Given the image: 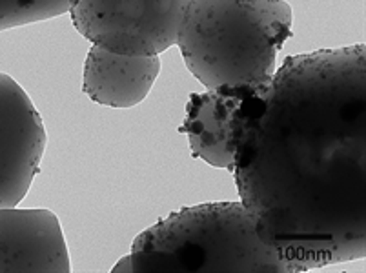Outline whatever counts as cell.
<instances>
[{
    "instance_id": "3",
    "label": "cell",
    "mask_w": 366,
    "mask_h": 273,
    "mask_svg": "<svg viewBox=\"0 0 366 273\" xmlns=\"http://www.w3.org/2000/svg\"><path fill=\"white\" fill-rule=\"evenodd\" d=\"M294 35L286 0H189L177 42L188 71L206 89L268 84Z\"/></svg>"
},
{
    "instance_id": "4",
    "label": "cell",
    "mask_w": 366,
    "mask_h": 273,
    "mask_svg": "<svg viewBox=\"0 0 366 273\" xmlns=\"http://www.w3.org/2000/svg\"><path fill=\"white\" fill-rule=\"evenodd\" d=\"M189 0H79L75 29L93 46L119 55H161L175 46Z\"/></svg>"
},
{
    "instance_id": "10",
    "label": "cell",
    "mask_w": 366,
    "mask_h": 273,
    "mask_svg": "<svg viewBox=\"0 0 366 273\" xmlns=\"http://www.w3.org/2000/svg\"><path fill=\"white\" fill-rule=\"evenodd\" d=\"M76 2H79V0H69V8H71V6H75Z\"/></svg>"
},
{
    "instance_id": "5",
    "label": "cell",
    "mask_w": 366,
    "mask_h": 273,
    "mask_svg": "<svg viewBox=\"0 0 366 273\" xmlns=\"http://www.w3.org/2000/svg\"><path fill=\"white\" fill-rule=\"evenodd\" d=\"M48 133L31 96L0 71V208L16 206L41 172Z\"/></svg>"
},
{
    "instance_id": "2",
    "label": "cell",
    "mask_w": 366,
    "mask_h": 273,
    "mask_svg": "<svg viewBox=\"0 0 366 273\" xmlns=\"http://www.w3.org/2000/svg\"><path fill=\"white\" fill-rule=\"evenodd\" d=\"M113 273H297L257 235L241 202L169 213L139 233Z\"/></svg>"
},
{
    "instance_id": "6",
    "label": "cell",
    "mask_w": 366,
    "mask_h": 273,
    "mask_svg": "<svg viewBox=\"0 0 366 273\" xmlns=\"http://www.w3.org/2000/svg\"><path fill=\"white\" fill-rule=\"evenodd\" d=\"M64 232L49 209L0 208V273H69Z\"/></svg>"
},
{
    "instance_id": "9",
    "label": "cell",
    "mask_w": 366,
    "mask_h": 273,
    "mask_svg": "<svg viewBox=\"0 0 366 273\" xmlns=\"http://www.w3.org/2000/svg\"><path fill=\"white\" fill-rule=\"evenodd\" d=\"M69 11V0H0V31L49 21Z\"/></svg>"
},
{
    "instance_id": "7",
    "label": "cell",
    "mask_w": 366,
    "mask_h": 273,
    "mask_svg": "<svg viewBox=\"0 0 366 273\" xmlns=\"http://www.w3.org/2000/svg\"><path fill=\"white\" fill-rule=\"evenodd\" d=\"M254 88V84L219 86L189 95L179 131L188 136L194 157L215 168L232 169L235 116Z\"/></svg>"
},
{
    "instance_id": "1",
    "label": "cell",
    "mask_w": 366,
    "mask_h": 273,
    "mask_svg": "<svg viewBox=\"0 0 366 273\" xmlns=\"http://www.w3.org/2000/svg\"><path fill=\"white\" fill-rule=\"evenodd\" d=\"M229 172L259 237L297 273L365 259V44L286 56L239 108Z\"/></svg>"
},
{
    "instance_id": "8",
    "label": "cell",
    "mask_w": 366,
    "mask_h": 273,
    "mask_svg": "<svg viewBox=\"0 0 366 273\" xmlns=\"http://www.w3.org/2000/svg\"><path fill=\"white\" fill-rule=\"evenodd\" d=\"M159 71V55H119L92 46L84 62L82 91L95 104L133 108L149 95Z\"/></svg>"
}]
</instances>
